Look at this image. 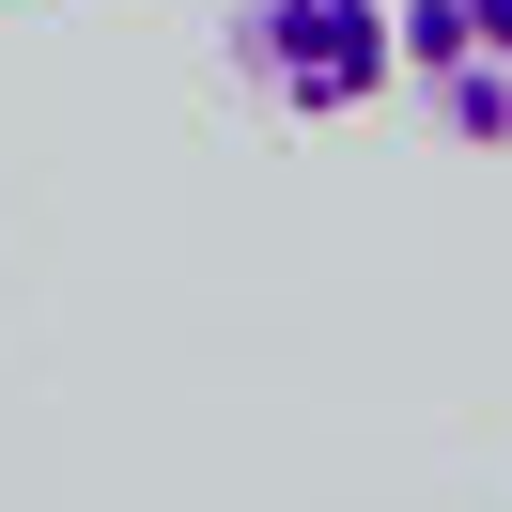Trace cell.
Listing matches in <instances>:
<instances>
[{
    "instance_id": "obj_1",
    "label": "cell",
    "mask_w": 512,
    "mask_h": 512,
    "mask_svg": "<svg viewBox=\"0 0 512 512\" xmlns=\"http://www.w3.org/2000/svg\"><path fill=\"white\" fill-rule=\"evenodd\" d=\"M233 63L295 125H342L404 78V32H388V0H233Z\"/></svg>"
},
{
    "instance_id": "obj_2",
    "label": "cell",
    "mask_w": 512,
    "mask_h": 512,
    "mask_svg": "<svg viewBox=\"0 0 512 512\" xmlns=\"http://www.w3.org/2000/svg\"><path fill=\"white\" fill-rule=\"evenodd\" d=\"M404 32V94L435 109V140L512 156V0H388Z\"/></svg>"
}]
</instances>
